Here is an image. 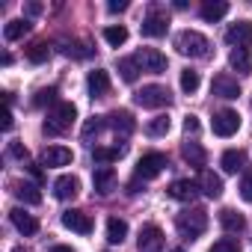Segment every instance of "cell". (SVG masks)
Segmentation results:
<instances>
[{"mask_svg":"<svg viewBox=\"0 0 252 252\" xmlns=\"http://www.w3.org/2000/svg\"><path fill=\"white\" fill-rule=\"evenodd\" d=\"M166 27H169L166 15H158V12H152V15L140 24L143 36H149V39H160V36H166Z\"/></svg>","mask_w":252,"mask_h":252,"instance_id":"cell-15","label":"cell"},{"mask_svg":"<svg viewBox=\"0 0 252 252\" xmlns=\"http://www.w3.org/2000/svg\"><path fill=\"white\" fill-rule=\"evenodd\" d=\"M225 12H228L225 0H205V3H202V18L205 21H220Z\"/></svg>","mask_w":252,"mask_h":252,"instance_id":"cell-23","label":"cell"},{"mask_svg":"<svg viewBox=\"0 0 252 252\" xmlns=\"http://www.w3.org/2000/svg\"><path fill=\"white\" fill-rule=\"evenodd\" d=\"M199 83H202V80H199V71H193V68H184V71H181V89H184L187 95H193V92L199 89Z\"/></svg>","mask_w":252,"mask_h":252,"instance_id":"cell-34","label":"cell"},{"mask_svg":"<svg viewBox=\"0 0 252 252\" xmlns=\"http://www.w3.org/2000/svg\"><path fill=\"white\" fill-rule=\"evenodd\" d=\"M104 42L113 45V48H119V45L128 42V30H125L122 24H119V27H107V30H104Z\"/></svg>","mask_w":252,"mask_h":252,"instance_id":"cell-32","label":"cell"},{"mask_svg":"<svg viewBox=\"0 0 252 252\" xmlns=\"http://www.w3.org/2000/svg\"><path fill=\"white\" fill-rule=\"evenodd\" d=\"M228 65L234 68V71H240V74H249L252 71V57H249V51H231V57H228Z\"/></svg>","mask_w":252,"mask_h":252,"instance_id":"cell-27","label":"cell"},{"mask_svg":"<svg viewBox=\"0 0 252 252\" xmlns=\"http://www.w3.org/2000/svg\"><path fill=\"white\" fill-rule=\"evenodd\" d=\"M54 101H57V89H54V86H48V89H39V92H36V98H33V104H36V107L54 104Z\"/></svg>","mask_w":252,"mask_h":252,"instance_id":"cell-35","label":"cell"},{"mask_svg":"<svg viewBox=\"0 0 252 252\" xmlns=\"http://www.w3.org/2000/svg\"><path fill=\"white\" fill-rule=\"evenodd\" d=\"M169 128H172V122H169V116H155L149 125H146V131H149V137H163V134H169Z\"/></svg>","mask_w":252,"mask_h":252,"instance_id":"cell-31","label":"cell"},{"mask_svg":"<svg viewBox=\"0 0 252 252\" xmlns=\"http://www.w3.org/2000/svg\"><path fill=\"white\" fill-rule=\"evenodd\" d=\"M199 187H202V193H205L208 199H220V196H222V178H220V175H214L211 169H205V172H202Z\"/></svg>","mask_w":252,"mask_h":252,"instance_id":"cell-20","label":"cell"},{"mask_svg":"<svg viewBox=\"0 0 252 252\" xmlns=\"http://www.w3.org/2000/svg\"><path fill=\"white\" fill-rule=\"evenodd\" d=\"M125 237H128V222L119 220V217H110L107 220V240L110 243H122Z\"/></svg>","mask_w":252,"mask_h":252,"instance_id":"cell-25","label":"cell"},{"mask_svg":"<svg viewBox=\"0 0 252 252\" xmlns=\"http://www.w3.org/2000/svg\"><path fill=\"white\" fill-rule=\"evenodd\" d=\"M51 252H74V249H71V246H54Z\"/></svg>","mask_w":252,"mask_h":252,"instance_id":"cell-44","label":"cell"},{"mask_svg":"<svg viewBox=\"0 0 252 252\" xmlns=\"http://www.w3.org/2000/svg\"><path fill=\"white\" fill-rule=\"evenodd\" d=\"M12 193H15L21 202H27V205H39V202H42V193H39V187H36V184H30V181H18Z\"/></svg>","mask_w":252,"mask_h":252,"instance_id":"cell-22","label":"cell"},{"mask_svg":"<svg viewBox=\"0 0 252 252\" xmlns=\"http://www.w3.org/2000/svg\"><path fill=\"white\" fill-rule=\"evenodd\" d=\"M119 71H122V80H125V83H134L137 74H140V63H137V57L119 60Z\"/></svg>","mask_w":252,"mask_h":252,"instance_id":"cell-30","label":"cell"},{"mask_svg":"<svg viewBox=\"0 0 252 252\" xmlns=\"http://www.w3.org/2000/svg\"><path fill=\"white\" fill-rule=\"evenodd\" d=\"M63 225L65 228H71V231H77V234H92V220H89V214H83V211H65L63 214Z\"/></svg>","mask_w":252,"mask_h":252,"instance_id":"cell-11","label":"cell"},{"mask_svg":"<svg viewBox=\"0 0 252 252\" xmlns=\"http://www.w3.org/2000/svg\"><path fill=\"white\" fill-rule=\"evenodd\" d=\"M9 220H12V225H15L21 234H36V231H39V222H36L24 208H12V211H9Z\"/></svg>","mask_w":252,"mask_h":252,"instance_id":"cell-18","label":"cell"},{"mask_svg":"<svg viewBox=\"0 0 252 252\" xmlns=\"http://www.w3.org/2000/svg\"><path fill=\"white\" fill-rule=\"evenodd\" d=\"M9 155H12V158H18V160H27V158H30V155H27V149H24L21 143H9Z\"/></svg>","mask_w":252,"mask_h":252,"instance_id":"cell-39","label":"cell"},{"mask_svg":"<svg viewBox=\"0 0 252 252\" xmlns=\"http://www.w3.org/2000/svg\"><path fill=\"white\" fill-rule=\"evenodd\" d=\"M134 98H137L140 107L158 110V107H166V104H169V89H166V86H158V83H149V86H143Z\"/></svg>","mask_w":252,"mask_h":252,"instance_id":"cell-4","label":"cell"},{"mask_svg":"<svg viewBox=\"0 0 252 252\" xmlns=\"http://www.w3.org/2000/svg\"><path fill=\"white\" fill-rule=\"evenodd\" d=\"M175 48H178V54L193 57V60H202V57L211 54V42H208V36H202L199 30H181V33L175 36Z\"/></svg>","mask_w":252,"mask_h":252,"instance_id":"cell-1","label":"cell"},{"mask_svg":"<svg viewBox=\"0 0 252 252\" xmlns=\"http://www.w3.org/2000/svg\"><path fill=\"white\" fill-rule=\"evenodd\" d=\"M184 131H187V134H199V119H196V116H187V119H184Z\"/></svg>","mask_w":252,"mask_h":252,"instance_id":"cell-41","label":"cell"},{"mask_svg":"<svg viewBox=\"0 0 252 252\" xmlns=\"http://www.w3.org/2000/svg\"><path fill=\"white\" fill-rule=\"evenodd\" d=\"M169 196L178 199V202H193L199 196V184L190 181V178H178V181L169 184Z\"/></svg>","mask_w":252,"mask_h":252,"instance_id":"cell-12","label":"cell"},{"mask_svg":"<svg viewBox=\"0 0 252 252\" xmlns=\"http://www.w3.org/2000/svg\"><path fill=\"white\" fill-rule=\"evenodd\" d=\"M208 252H240V243L231 240V237H222V240H217Z\"/></svg>","mask_w":252,"mask_h":252,"instance_id":"cell-36","label":"cell"},{"mask_svg":"<svg viewBox=\"0 0 252 252\" xmlns=\"http://www.w3.org/2000/svg\"><path fill=\"white\" fill-rule=\"evenodd\" d=\"M71 160H74V155L65 146H48L42 152V166H68Z\"/></svg>","mask_w":252,"mask_h":252,"instance_id":"cell-10","label":"cell"},{"mask_svg":"<svg viewBox=\"0 0 252 252\" xmlns=\"http://www.w3.org/2000/svg\"><path fill=\"white\" fill-rule=\"evenodd\" d=\"M220 225H222L225 231H243V228H246V220H243L240 211L225 208V211H220Z\"/></svg>","mask_w":252,"mask_h":252,"instance_id":"cell-21","label":"cell"},{"mask_svg":"<svg viewBox=\"0 0 252 252\" xmlns=\"http://www.w3.org/2000/svg\"><path fill=\"white\" fill-rule=\"evenodd\" d=\"M211 128H214L217 137H231V134H237V128H240V113H237V110H220V113L214 116V122H211Z\"/></svg>","mask_w":252,"mask_h":252,"instance_id":"cell-5","label":"cell"},{"mask_svg":"<svg viewBox=\"0 0 252 252\" xmlns=\"http://www.w3.org/2000/svg\"><path fill=\"white\" fill-rule=\"evenodd\" d=\"M74 119H77V110H74V104H68V101H60V104L54 107V113L48 116V122H45V134H63V131H68Z\"/></svg>","mask_w":252,"mask_h":252,"instance_id":"cell-3","label":"cell"},{"mask_svg":"<svg viewBox=\"0 0 252 252\" xmlns=\"http://www.w3.org/2000/svg\"><path fill=\"white\" fill-rule=\"evenodd\" d=\"M107 119H110V125H113V131L122 134V137H128V134L137 128V122H134V116H131L128 110H116V113H110Z\"/></svg>","mask_w":252,"mask_h":252,"instance_id":"cell-19","label":"cell"},{"mask_svg":"<svg viewBox=\"0 0 252 252\" xmlns=\"http://www.w3.org/2000/svg\"><path fill=\"white\" fill-rule=\"evenodd\" d=\"M137 63H140V68L143 71H149V74H163L166 71V57L158 51V48H143V51H137Z\"/></svg>","mask_w":252,"mask_h":252,"instance_id":"cell-6","label":"cell"},{"mask_svg":"<svg viewBox=\"0 0 252 252\" xmlns=\"http://www.w3.org/2000/svg\"><path fill=\"white\" fill-rule=\"evenodd\" d=\"M163 166H166V158H163L160 152H149V155H143L140 163H137V178H143V181L158 178V175L163 172Z\"/></svg>","mask_w":252,"mask_h":252,"instance_id":"cell-7","label":"cell"},{"mask_svg":"<svg viewBox=\"0 0 252 252\" xmlns=\"http://www.w3.org/2000/svg\"><path fill=\"white\" fill-rule=\"evenodd\" d=\"M86 86H89L92 98H104V95L110 92V77H107V71H104V68H95V71H89V77H86Z\"/></svg>","mask_w":252,"mask_h":252,"instance_id":"cell-16","label":"cell"},{"mask_svg":"<svg viewBox=\"0 0 252 252\" xmlns=\"http://www.w3.org/2000/svg\"><path fill=\"white\" fill-rule=\"evenodd\" d=\"M48 57H51V48H48L45 42H36V45H30V48H27V60H30V63H36V65H39V63H45Z\"/></svg>","mask_w":252,"mask_h":252,"instance_id":"cell-33","label":"cell"},{"mask_svg":"<svg viewBox=\"0 0 252 252\" xmlns=\"http://www.w3.org/2000/svg\"><path fill=\"white\" fill-rule=\"evenodd\" d=\"M27 30H30V24H27L24 18H15V21H9V24L3 27V36H6V42H18V39H24Z\"/></svg>","mask_w":252,"mask_h":252,"instance_id":"cell-28","label":"cell"},{"mask_svg":"<svg viewBox=\"0 0 252 252\" xmlns=\"http://www.w3.org/2000/svg\"><path fill=\"white\" fill-rule=\"evenodd\" d=\"M211 92L214 95H220V98H237L240 95V86H237V80L234 77H228V74H217L214 77V83H211Z\"/></svg>","mask_w":252,"mask_h":252,"instance_id":"cell-13","label":"cell"},{"mask_svg":"<svg viewBox=\"0 0 252 252\" xmlns=\"http://www.w3.org/2000/svg\"><path fill=\"white\" fill-rule=\"evenodd\" d=\"M220 163H222V169H225V172H240V169H243V163H246V155H243L240 149H228V152L222 155V160H220Z\"/></svg>","mask_w":252,"mask_h":252,"instance_id":"cell-26","label":"cell"},{"mask_svg":"<svg viewBox=\"0 0 252 252\" xmlns=\"http://www.w3.org/2000/svg\"><path fill=\"white\" fill-rule=\"evenodd\" d=\"M125 155V146H113V149H104V146H95V152H92V160L95 163H101V166H107V163H113V160H119Z\"/></svg>","mask_w":252,"mask_h":252,"instance_id":"cell-24","label":"cell"},{"mask_svg":"<svg viewBox=\"0 0 252 252\" xmlns=\"http://www.w3.org/2000/svg\"><path fill=\"white\" fill-rule=\"evenodd\" d=\"M163 249V231L158 225L140 228V252H160Z\"/></svg>","mask_w":252,"mask_h":252,"instance_id":"cell-9","label":"cell"},{"mask_svg":"<svg viewBox=\"0 0 252 252\" xmlns=\"http://www.w3.org/2000/svg\"><path fill=\"white\" fill-rule=\"evenodd\" d=\"M27 12H30V15H39V12H42V6H39V3H30V6H27Z\"/></svg>","mask_w":252,"mask_h":252,"instance_id":"cell-43","label":"cell"},{"mask_svg":"<svg viewBox=\"0 0 252 252\" xmlns=\"http://www.w3.org/2000/svg\"><path fill=\"white\" fill-rule=\"evenodd\" d=\"M125 9H128V0H110V3H107V12H113V15H119Z\"/></svg>","mask_w":252,"mask_h":252,"instance_id":"cell-40","label":"cell"},{"mask_svg":"<svg viewBox=\"0 0 252 252\" xmlns=\"http://www.w3.org/2000/svg\"><path fill=\"white\" fill-rule=\"evenodd\" d=\"M92 184H95V193L107 196V193L116 187V169H113V166H98V169L92 172Z\"/></svg>","mask_w":252,"mask_h":252,"instance_id":"cell-14","label":"cell"},{"mask_svg":"<svg viewBox=\"0 0 252 252\" xmlns=\"http://www.w3.org/2000/svg\"><path fill=\"white\" fill-rule=\"evenodd\" d=\"M184 160L190 163V166H205V149L199 146V143H184Z\"/></svg>","mask_w":252,"mask_h":252,"instance_id":"cell-29","label":"cell"},{"mask_svg":"<svg viewBox=\"0 0 252 252\" xmlns=\"http://www.w3.org/2000/svg\"><path fill=\"white\" fill-rule=\"evenodd\" d=\"M175 228H178V234H181V237L196 240V237L208 228V214H205L202 208H187V211H181V214H178Z\"/></svg>","mask_w":252,"mask_h":252,"instance_id":"cell-2","label":"cell"},{"mask_svg":"<svg viewBox=\"0 0 252 252\" xmlns=\"http://www.w3.org/2000/svg\"><path fill=\"white\" fill-rule=\"evenodd\" d=\"M101 128H104V119H98V116H95V119H89V122L83 125V137H92V134H98Z\"/></svg>","mask_w":252,"mask_h":252,"instance_id":"cell-37","label":"cell"},{"mask_svg":"<svg viewBox=\"0 0 252 252\" xmlns=\"http://www.w3.org/2000/svg\"><path fill=\"white\" fill-rule=\"evenodd\" d=\"M77 193H80V181H77L74 175H63V178L54 181V196H57V199L65 202V199H74Z\"/></svg>","mask_w":252,"mask_h":252,"instance_id":"cell-17","label":"cell"},{"mask_svg":"<svg viewBox=\"0 0 252 252\" xmlns=\"http://www.w3.org/2000/svg\"><path fill=\"white\" fill-rule=\"evenodd\" d=\"M172 252H184V249H172Z\"/></svg>","mask_w":252,"mask_h":252,"instance_id":"cell-45","label":"cell"},{"mask_svg":"<svg viewBox=\"0 0 252 252\" xmlns=\"http://www.w3.org/2000/svg\"><path fill=\"white\" fill-rule=\"evenodd\" d=\"M225 42L234 45V51H237V48L246 51V48L252 45V24H249V21H237V24H231V27L225 30Z\"/></svg>","mask_w":252,"mask_h":252,"instance_id":"cell-8","label":"cell"},{"mask_svg":"<svg viewBox=\"0 0 252 252\" xmlns=\"http://www.w3.org/2000/svg\"><path fill=\"white\" fill-rule=\"evenodd\" d=\"M240 196H243L246 202H252V172L243 175V181H240Z\"/></svg>","mask_w":252,"mask_h":252,"instance_id":"cell-38","label":"cell"},{"mask_svg":"<svg viewBox=\"0 0 252 252\" xmlns=\"http://www.w3.org/2000/svg\"><path fill=\"white\" fill-rule=\"evenodd\" d=\"M12 110H9V104H6V113H3V131H12Z\"/></svg>","mask_w":252,"mask_h":252,"instance_id":"cell-42","label":"cell"}]
</instances>
